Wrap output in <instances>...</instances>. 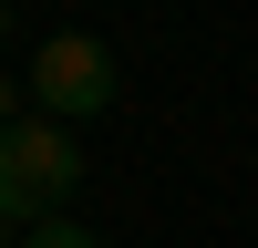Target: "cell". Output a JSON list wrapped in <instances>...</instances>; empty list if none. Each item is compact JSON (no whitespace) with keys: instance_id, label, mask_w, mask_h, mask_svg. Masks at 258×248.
<instances>
[{"instance_id":"277c9868","label":"cell","mask_w":258,"mask_h":248,"mask_svg":"<svg viewBox=\"0 0 258 248\" xmlns=\"http://www.w3.org/2000/svg\"><path fill=\"white\" fill-rule=\"evenodd\" d=\"M0 135H11V73H0Z\"/></svg>"},{"instance_id":"3957f363","label":"cell","mask_w":258,"mask_h":248,"mask_svg":"<svg viewBox=\"0 0 258 248\" xmlns=\"http://www.w3.org/2000/svg\"><path fill=\"white\" fill-rule=\"evenodd\" d=\"M21 248H103L93 227H73V217H52V227H21Z\"/></svg>"},{"instance_id":"8992f818","label":"cell","mask_w":258,"mask_h":248,"mask_svg":"<svg viewBox=\"0 0 258 248\" xmlns=\"http://www.w3.org/2000/svg\"><path fill=\"white\" fill-rule=\"evenodd\" d=\"M0 248H11V238H0Z\"/></svg>"},{"instance_id":"7a4b0ae2","label":"cell","mask_w":258,"mask_h":248,"mask_svg":"<svg viewBox=\"0 0 258 248\" xmlns=\"http://www.w3.org/2000/svg\"><path fill=\"white\" fill-rule=\"evenodd\" d=\"M31 93H41V114H52V124L103 114V103H114V52H103L93 31H52V41H41V62H31Z\"/></svg>"},{"instance_id":"5b68a950","label":"cell","mask_w":258,"mask_h":248,"mask_svg":"<svg viewBox=\"0 0 258 248\" xmlns=\"http://www.w3.org/2000/svg\"><path fill=\"white\" fill-rule=\"evenodd\" d=\"M0 41H11V11H0Z\"/></svg>"},{"instance_id":"6da1fadb","label":"cell","mask_w":258,"mask_h":248,"mask_svg":"<svg viewBox=\"0 0 258 248\" xmlns=\"http://www.w3.org/2000/svg\"><path fill=\"white\" fill-rule=\"evenodd\" d=\"M73 186H83V145L62 135L52 114L0 135V227H52Z\"/></svg>"}]
</instances>
